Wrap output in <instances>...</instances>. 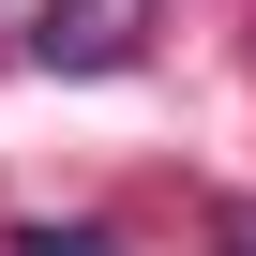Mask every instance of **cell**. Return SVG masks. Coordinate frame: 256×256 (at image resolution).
Returning <instances> with one entry per match:
<instances>
[{"label":"cell","instance_id":"cell-1","mask_svg":"<svg viewBox=\"0 0 256 256\" xmlns=\"http://www.w3.org/2000/svg\"><path fill=\"white\" fill-rule=\"evenodd\" d=\"M151 16H166V0H30V46L60 76H120V60L151 46Z\"/></svg>","mask_w":256,"mask_h":256}]
</instances>
